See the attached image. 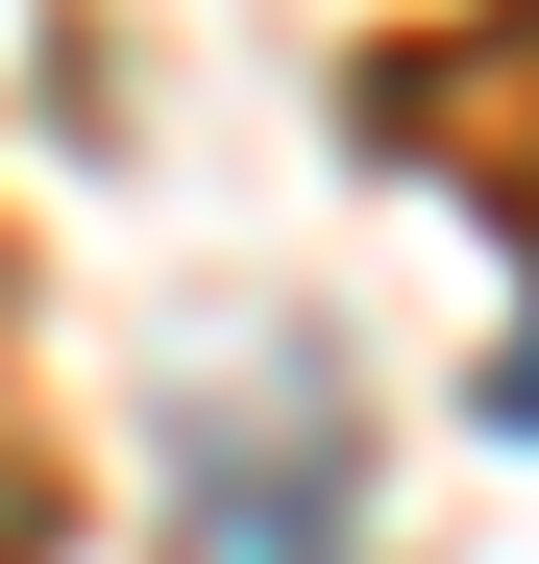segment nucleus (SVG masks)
<instances>
[{
	"instance_id": "f03ea898",
	"label": "nucleus",
	"mask_w": 539,
	"mask_h": 564,
	"mask_svg": "<svg viewBox=\"0 0 539 564\" xmlns=\"http://www.w3.org/2000/svg\"><path fill=\"white\" fill-rule=\"evenodd\" d=\"M491 417H515V442H539V344H515V368H491Z\"/></svg>"
},
{
	"instance_id": "f257e3e1",
	"label": "nucleus",
	"mask_w": 539,
	"mask_h": 564,
	"mask_svg": "<svg viewBox=\"0 0 539 564\" xmlns=\"http://www.w3.org/2000/svg\"><path fill=\"white\" fill-rule=\"evenodd\" d=\"M172 564H343V417L319 393L270 417V491H245V442H197V540Z\"/></svg>"
}]
</instances>
